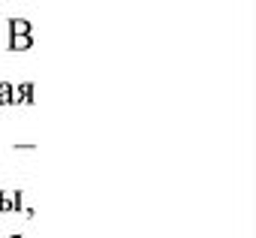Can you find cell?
Here are the masks:
<instances>
[{
  "mask_svg": "<svg viewBox=\"0 0 256 238\" xmlns=\"http://www.w3.org/2000/svg\"><path fill=\"white\" fill-rule=\"evenodd\" d=\"M22 199H24L22 190H0V211H16V208H22Z\"/></svg>",
  "mask_w": 256,
  "mask_h": 238,
  "instance_id": "cell-1",
  "label": "cell"
},
{
  "mask_svg": "<svg viewBox=\"0 0 256 238\" xmlns=\"http://www.w3.org/2000/svg\"><path fill=\"white\" fill-rule=\"evenodd\" d=\"M34 48V34H10V52H28Z\"/></svg>",
  "mask_w": 256,
  "mask_h": 238,
  "instance_id": "cell-2",
  "label": "cell"
},
{
  "mask_svg": "<svg viewBox=\"0 0 256 238\" xmlns=\"http://www.w3.org/2000/svg\"><path fill=\"white\" fill-rule=\"evenodd\" d=\"M16 94H18V102H34L36 100V84L34 82H24V84L16 88Z\"/></svg>",
  "mask_w": 256,
  "mask_h": 238,
  "instance_id": "cell-3",
  "label": "cell"
},
{
  "mask_svg": "<svg viewBox=\"0 0 256 238\" xmlns=\"http://www.w3.org/2000/svg\"><path fill=\"white\" fill-rule=\"evenodd\" d=\"M10 34H34V24L28 18H10Z\"/></svg>",
  "mask_w": 256,
  "mask_h": 238,
  "instance_id": "cell-4",
  "label": "cell"
},
{
  "mask_svg": "<svg viewBox=\"0 0 256 238\" xmlns=\"http://www.w3.org/2000/svg\"><path fill=\"white\" fill-rule=\"evenodd\" d=\"M0 106H12V84L0 82Z\"/></svg>",
  "mask_w": 256,
  "mask_h": 238,
  "instance_id": "cell-5",
  "label": "cell"
},
{
  "mask_svg": "<svg viewBox=\"0 0 256 238\" xmlns=\"http://www.w3.org/2000/svg\"><path fill=\"white\" fill-rule=\"evenodd\" d=\"M16 238H22V235H16Z\"/></svg>",
  "mask_w": 256,
  "mask_h": 238,
  "instance_id": "cell-6",
  "label": "cell"
}]
</instances>
